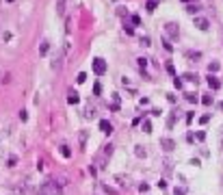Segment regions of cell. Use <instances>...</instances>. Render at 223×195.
Masks as SVG:
<instances>
[{
    "label": "cell",
    "mask_w": 223,
    "mask_h": 195,
    "mask_svg": "<svg viewBox=\"0 0 223 195\" xmlns=\"http://www.w3.org/2000/svg\"><path fill=\"white\" fill-rule=\"evenodd\" d=\"M39 195H61V189L56 187V182L48 180V182H44L39 187Z\"/></svg>",
    "instance_id": "6da1fadb"
},
{
    "label": "cell",
    "mask_w": 223,
    "mask_h": 195,
    "mask_svg": "<svg viewBox=\"0 0 223 195\" xmlns=\"http://www.w3.org/2000/svg\"><path fill=\"white\" fill-rule=\"evenodd\" d=\"M93 72H95L97 76H102V74L106 72V63H104V59H95V61H93Z\"/></svg>",
    "instance_id": "7a4b0ae2"
},
{
    "label": "cell",
    "mask_w": 223,
    "mask_h": 195,
    "mask_svg": "<svg viewBox=\"0 0 223 195\" xmlns=\"http://www.w3.org/2000/svg\"><path fill=\"white\" fill-rule=\"evenodd\" d=\"M160 145L165 147L167 152H171V150L176 147V141H173V139H169V137H163V139H160Z\"/></svg>",
    "instance_id": "3957f363"
},
{
    "label": "cell",
    "mask_w": 223,
    "mask_h": 195,
    "mask_svg": "<svg viewBox=\"0 0 223 195\" xmlns=\"http://www.w3.org/2000/svg\"><path fill=\"white\" fill-rule=\"evenodd\" d=\"M165 31H167V35H169V37H178V24L169 22V24H165Z\"/></svg>",
    "instance_id": "277c9868"
},
{
    "label": "cell",
    "mask_w": 223,
    "mask_h": 195,
    "mask_svg": "<svg viewBox=\"0 0 223 195\" xmlns=\"http://www.w3.org/2000/svg\"><path fill=\"white\" fill-rule=\"evenodd\" d=\"M67 102H69V104H78V102H80L76 89H69V91H67Z\"/></svg>",
    "instance_id": "5b68a950"
},
{
    "label": "cell",
    "mask_w": 223,
    "mask_h": 195,
    "mask_svg": "<svg viewBox=\"0 0 223 195\" xmlns=\"http://www.w3.org/2000/svg\"><path fill=\"white\" fill-rule=\"evenodd\" d=\"M50 65H52V69H54V72H61V67H63V56H61V54H56V56H54V61H52Z\"/></svg>",
    "instance_id": "8992f818"
},
{
    "label": "cell",
    "mask_w": 223,
    "mask_h": 195,
    "mask_svg": "<svg viewBox=\"0 0 223 195\" xmlns=\"http://www.w3.org/2000/svg\"><path fill=\"white\" fill-rule=\"evenodd\" d=\"M100 130L106 132V135H111V132H113V124H111L108 119H102V121H100Z\"/></svg>",
    "instance_id": "52a82bcc"
},
{
    "label": "cell",
    "mask_w": 223,
    "mask_h": 195,
    "mask_svg": "<svg viewBox=\"0 0 223 195\" xmlns=\"http://www.w3.org/2000/svg\"><path fill=\"white\" fill-rule=\"evenodd\" d=\"M65 7H67V0H56V15H65Z\"/></svg>",
    "instance_id": "ba28073f"
},
{
    "label": "cell",
    "mask_w": 223,
    "mask_h": 195,
    "mask_svg": "<svg viewBox=\"0 0 223 195\" xmlns=\"http://www.w3.org/2000/svg\"><path fill=\"white\" fill-rule=\"evenodd\" d=\"M195 26H197L199 31H206V28H208V20H206V17H197V20H195Z\"/></svg>",
    "instance_id": "9c48e42d"
},
{
    "label": "cell",
    "mask_w": 223,
    "mask_h": 195,
    "mask_svg": "<svg viewBox=\"0 0 223 195\" xmlns=\"http://www.w3.org/2000/svg\"><path fill=\"white\" fill-rule=\"evenodd\" d=\"M208 85H210V89H219V85H221V83L217 80V76H212V74H210V76H208Z\"/></svg>",
    "instance_id": "30bf717a"
},
{
    "label": "cell",
    "mask_w": 223,
    "mask_h": 195,
    "mask_svg": "<svg viewBox=\"0 0 223 195\" xmlns=\"http://www.w3.org/2000/svg\"><path fill=\"white\" fill-rule=\"evenodd\" d=\"M134 154H136L139 158H145V154H147V152L143 150V145H136V147H134Z\"/></svg>",
    "instance_id": "8fae6325"
},
{
    "label": "cell",
    "mask_w": 223,
    "mask_h": 195,
    "mask_svg": "<svg viewBox=\"0 0 223 195\" xmlns=\"http://www.w3.org/2000/svg\"><path fill=\"white\" fill-rule=\"evenodd\" d=\"M111 154H113V145L108 143V145H104V152H102V156L106 158V156H111Z\"/></svg>",
    "instance_id": "7c38bea8"
},
{
    "label": "cell",
    "mask_w": 223,
    "mask_h": 195,
    "mask_svg": "<svg viewBox=\"0 0 223 195\" xmlns=\"http://www.w3.org/2000/svg\"><path fill=\"white\" fill-rule=\"evenodd\" d=\"M61 154H63L65 158H69V156H72V150H69L67 145H63V147H61Z\"/></svg>",
    "instance_id": "4fadbf2b"
},
{
    "label": "cell",
    "mask_w": 223,
    "mask_h": 195,
    "mask_svg": "<svg viewBox=\"0 0 223 195\" xmlns=\"http://www.w3.org/2000/svg\"><path fill=\"white\" fill-rule=\"evenodd\" d=\"M186 11H188V13H197V11H199V4H188Z\"/></svg>",
    "instance_id": "5bb4252c"
},
{
    "label": "cell",
    "mask_w": 223,
    "mask_h": 195,
    "mask_svg": "<svg viewBox=\"0 0 223 195\" xmlns=\"http://www.w3.org/2000/svg\"><path fill=\"white\" fill-rule=\"evenodd\" d=\"M156 4H158V0H147V11H154Z\"/></svg>",
    "instance_id": "9a60e30c"
},
{
    "label": "cell",
    "mask_w": 223,
    "mask_h": 195,
    "mask_svg": "<svg viewBox=\"0 0 223 195\" xmlns=\"http://www.w3.org/2000/svg\"><path fill=\"white\" fill-rule=\"evenodd\" d=\"M39 52H41V54H45V52H48V39H44V41H41V46H39Z\"/></svg>",
    "instance_id": "2e32d148"
},
{
    "label": "cell",
    "mask_w": 223,
    "mask_h": 195,
    "mask_svg": "<svg viewBox=\"0 0 223 195\" xmlns=\"http://www.w3.org/2000/svg\"><path fill=\"white\" fill-rule=\"evenodd\" d=\"M208 69H210V74H212V72H217V69H219V63H217V61H212V63L208 65Z\"/></svg>",
    "instance_id": "e0dca14e"
},
{
    "label": "cell",
    "mask_w": 223,
    "mask_h": 195,
    "mask_svg": "<svg viewBox=\"0 0 223 195\" xmlns=\"http://www.w3.org/2000/svg\"><path fill=\"white\" fill-rule=\"evenodd\" d=\"M104 191H106L108 195H117V191H115L113 187H108V184H104Z\"/></svg>",
    "instance_id": "ac0fdd59"
},
{
    "label": "cell",
    "mask_w": 223,
    "mask_h": 195,
    "mask_svg": "<svg viewBox=\"0 0 223 195\" xmlns=\"http://www.w3.org/2000/svg\"><path fill=\"white\" fill-rule=\"evenodd\" d=\"M143 130H145V132H152V124H149V121H147V119H145V121H143Z\"/></svg>",
    "instance_id": "d6986e66"
},
{
    "label": "cell",
    "mask_w": 223,
    "mask_h": 195,
    "mask_svg": "<svg viewBox=\"0 0 223 195\" xmlns=\"http://www.w3.org/2000/svg\"><path fill=\"white\" fill-rule=\"evenodd\" d=\"M87 143V132H80V147H85Z\"/></svg>",
    "instance_id": "ffe728a7"
},
{
    "label": "cell",
    "mask_w": 223,
    "mask_h": 195,
    "mask_svg": "<svg viewBox=\"0 0 223 195\" xmlns=\"http://www.w3.org/2000/svg\"><path fill=\"white\" fill-rule=\"evenodd\" d=\"M202 102H204L206 106H210V104H212V98H210V96H204V98H202Z\"/></svg>",
    "instance_id": "44dd1931"
},
{
    "label": "cell",
    "mask_w": 223,
    "mask_h": 195,
    "mask_svg": "<svg viewBox=\"0 0 223 195\" xmlns=\"http://www.w3.org/2000/svg\"><path fill=\"white\" fill-rule=\"evenodd\" d=\"M186 100L188 102H197V93H186Z\"/></svg>",
    "instance_id": "7402d4cb"
},
{
    "label": "cell",
    "mask_w": 223,
    "mask_h": 195,
    "mask_svg": "<svg viewBox=\"0 0 223 195\" xmlns=\"http://www.w3.org/2000/svg\"><path fill=\"white\" fill-rule=\"evenodd\" d=\"M136 61H139V65H141V67H145V65H147V59H145V56H139Z\"/></svg>",
    "instance_id": "603a6c76"
},
{
    "label": "cell",
    "mask_w": 223,
    "mask_h": 195,
    "mask_svg": "<svg viewBox=\"0 0 223 195\" xmlns=\"http://www.w3.org/2000/svg\"><path fill=\"white\" fill-rule=\"evenodd\" d=\"M2 83H4V85H7V83H11V74H9V72H7V74H2Z\"/></svg>",
    "instance_id": "cb8c5ba5"
},
{
    "label": "cell",
    "mask_w": 223,
    "mask_h": 195,
    "mask_svg": "<svg viewBox=\"0 0 223 195\" xmlns=\"http://www.w3.org/2000/svg\"><path fill=\"white\" fill-rule=\"evenodd\" d=\"M76 80H78V83H85V80H87V74H85V72H80V74H78V78H76Z\"/></svg>",
    "instance_id": "d4e9b609"
},
{
    "label": "cell",
    "mask_w": 223,
    "mask_h": 195,
    "mask_svg": "<svg viewBox=\"0 0 223 195\" xmlns=\"http://www.w3.org/2000/svg\"><path fill=\"white\" fill-rule=\"evenodd\" d=\"M184 78H186V80H193V83H197V74H186Z\"/></svg>",
    "instance_id": "484cf974"
},
{
    "label": "cell",
    "mask_w": 223,
    "mask_h": 195,
    "mask_svg": "<svg viewBox=\"0 0 223 195\" xmlns=\"http://www.w3.org/2000/svg\"><path fill=\"white\" fill-rule=\"evenodd\" d=\"M100 91H102V87H100V83H95V85H93V93L100 96Z\"/></svg>",
    "instance_id": "4316f807"
},
{
    "label": "cell",
    "mask_w": 223,
    "mask_h": 195,
    "mask_svg": "<svg viewBox=\"0 0 223 195\" xmlns=\"http://www.w3.org/2000/svg\"><path fill=\"white\" fill-rule=\"evenodd\" d=\"M186 56H188V59H199V56H202V54H199V52H188V54H186Z\"/></svg>",
    "instance_id": "83f0119b"
},
{
    "label": "cell",
    "mask_w": 223,
    "mask_h": 195,
    "mask_svg": "<svg viewBox=\"0 0 223 195\" xmlns=\"http://www.w3.org/2000/svg\"><path fill=\"white\" fill-rule=\"evenodd\" d=\"M20 119L26 121V119H28V113H26V111H20Z\"/></svg>",
    "instance_id": "f1b7e54d"
},
{
    "label": "cell",
    "mask_w": 223,
    "mask_h": 195,
    "mask_svg": "<svg viewBox=\"0 0 223 195\" xmlns=\"http://www.w3.org/2000/svg\"><path fill=\"white\" fill-rule=\"evenodd\" d=\"M176 195H186V189H184V187H178V189H176Z\"/></svg>",
    "instance_id": "f546056e"
},
{
    "label": "cell",
    "mask_w": 223,
    "mask_h": 195,
    "mask_svg": "<svg viewBox=\"0 0 223 195\" xmlns=\"http://www.w3.org/2000/svg\"><path fill=\"white\" fill-rule=\"evenodd\" d=\"M163 44H165V50H169V52H171V50H173V46H171V44H169V41H167V39H165V41H163Z\"/></svg>",
    "instance_id": "4dcf8cb0"
},
{
    "label": "cell",
    "mask_w": 223,
    "mask_h": 195,
    "mask_svg": "<svg viewBox=\"0 0 223 195\" xmlns=\"http://www.w3.org/2000/svg\"><path fill=\"white\" fill-rule=\"evenodd\" d=\"M141 44L143 46H149V37H141Z\"/></svg>",
    "instance_id": "1f68e13d"
},
{
    "label": "cell",
    "mask_w": 223,
    "mask_h": 195,
    "mask_svg": "<svg viewBox=\"0 0 223 195\" xmlns=\"http://www.w3.org/2000/svg\"><path fill=\"white\" fill-rule=\"evenodd\" d=\"M124 31H126V35H132V33H134L132 26H124Z\"/></svg>",
    "instance_id": "d6a6232c"
},
{
    "label": "cell",
    "mask_w": 223,
    "mask_h": 195,
    "mask_svg": "<svg viewBox=\"0 0 223 195\" xmlns=\"http://www.w3.org/2000/svg\"><path fill=\"white\" fill-rule=\"evenodd\" d=\"M173 85H176V87H178V89H180V87H182V80H180L178 76H176V80H173Z\"/></svg>",
    "instance_id": "836d02e7"
},
{
    "label": "cell",
    "mask_w": 223,
    "mask_h": 195,
    "mask_svg": "<svg viewBox=\"0 0 223 195\" xmlns=\"http://www.w3.org/2000/svg\"><path fill=\"white\" fill-rule=\"evenodd\" d=\"M182 2H191V0H182Z\"/></svg>",
    "instance_id": "e575fe53"
}]
</instances>
